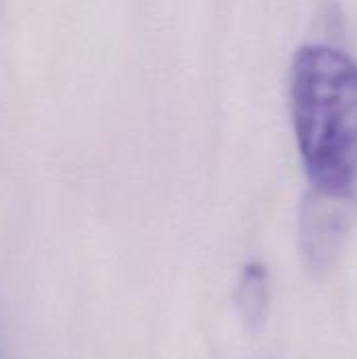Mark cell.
I'll list each match as a JSON object with an SVG mask.
<instances>
[{
  "mask_svg": "<svg viewBox=\"0 0 357 359\" xmlns=\"http://www.w3.org/2000/svg\"><path fill=\"white\" fill-rule=\"evenodd\" d=\"M290 105L311 191H357V61L324 44L301 46L290 65Z\"/></svg>",
  "mask_w": 357,
  "mask_h": 359,
  "instance_id": "obj_1",
  "label": "cell"
},
{
  "mask_svg": "<svg viewBox=\"0 0 357 359\" xmlns=\"http://www.w3.org/2000/svg\"><path fill=\"white\" fill-rule=\"evenodd\" d=\"M353 198L309 191L301 215V248L311 273L324 276L339 259L353 217Z\"/></svg>",
  "mask_w": 357,
  "mask_h": 359,
  "instance_id": "obj_2",
  "label": "cell"
},
{
  "mask_svg": "<svg viewBox=\"0 0 357 359\" xmlns=\"http://www.w3.org/2000/svg\"><path fill=\"white\" fill-rule=\"evenodd\" d=\"M236 301L248 326L259 328L267 316V305H269L267 269L261 263H248L244 267L240 282H238Z\"/></svg>",
  "mask_w": 357,
  "mask_h": 359,
  "instance_id": "obj_3",
  "label": "cell"
}]
</instances>
